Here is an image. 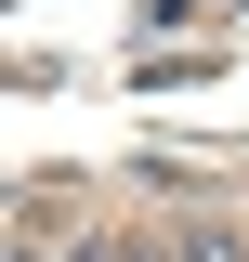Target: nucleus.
Returning <instances> with one entry per match:
<instances>
[{
    "mask_svg": "<svg viewBox=\"0 0 249 262\" xmlns=\"http://www.w3.org/2000/svg\"><path fill=\"white\" fill-rule=\"evenodd\" d=\"M105 262H131V249H105Z\"/></svg>",
    "mask_w": 249,
    "mask_h": 262,
    "instance_id": "nucleus-1",
    "label": "nucleus"
}]
</instances>
